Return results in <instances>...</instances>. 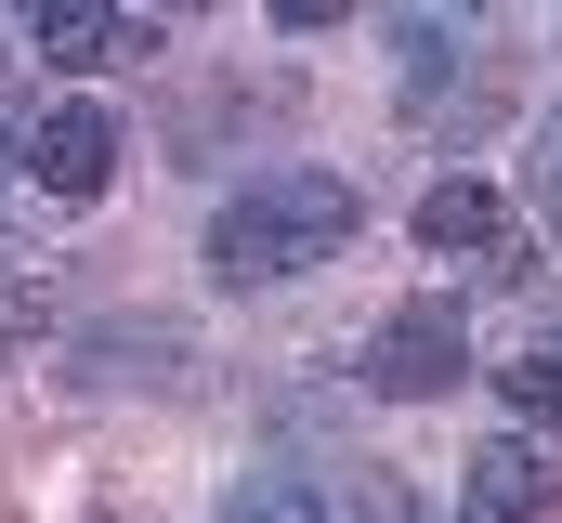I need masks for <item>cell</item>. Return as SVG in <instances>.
<instances>
[{
  "label": "cell",
  "instance_id": "cell-1",
  "mask_svg": "<svg viewBox=\"0 0 562 523\" xmlns=\"http://www.w3.org/2000/svg\"><path fill=\"white\" fill-rule=\"evenodd\" d=\"M353 223H367V197H353L340 170H262V183H236V197L210 210V275H223V288L314 275V262L353 249Z\"/></svg>",
  "mask_w": 562,
  "mask_h": 523
},
{
  "label": "cell",
  "instance_id": "cell-2",
  "mask_svg": "<svg viewBox=\"0 0 562 523\" xmlns=\"http://www.w3.org/2000/svg\"><path fill=\"white\" fill-rule=\"evenodd\" d=\"M353 380H367V392H393V405L458 392V380H471V314H458V301H393V314L367 327Z\"/></svg>",
  "mask_w": 562,
  "mask_h": 523
},
{
  "label": "cell",
  "instance_id": "cell-3",
  "mask_svg": "<svg viewBox=\"0 0 562 523\" xmlns=\"http://www.w3.org/2000/svg\"><path fill=\"white\" fill-rule=\"evenodd\" d=\"M550 498H562V471L537 432H497V445L458 458V523H550Z\"/></svg>",
  "mask_w": 562,
  "mask_h": 523
},
{
  "label": "cell",
  "instance_id": "cell-4",
  "mask_svg": "<svg viewBox=\"0 0 562 523\" xmlns=\"http://www.w3.org/2000/svg\"><path fill=\"white\" fill-rule=\"evenodd\" d=\"M26 170H40V197H105V170H119V119L105 105H53V119H26Z\"/></svg>",
  "mask_w": 562,
  "mask_h": 523
},
{
  "label": "cell",
  "instance_id": "cell-5",
  "mask_svg": "<svg viewBox=\"0 0 562 523\" xmlns=\"http://www.w3.org/2000/svg\"><path fill=\"white\" fill-rule=\"evenodd\" d=\"M26 26H40V66H105V53H132V13H119V0H26Z\"/></svg>",
  "mask_w": 562,
  "mask_h": 523
},
{
  "label": "cell",
  "instance_id": "cell-6",
  "mask_svg": "<svg viewBox=\"0 0 562 523\" xmlns=\"http://www.w3.org/2000/svg\"><path fill=\"white\" fill-rule=\"evenodd\" d=\"M419 249H431V262H458V249H510L497 183H431V197H419Z\"/></svg>",
  "mask_w": 562,
  "mask_h": 523
},
{
  "label": "cell",
  "instance_id": "cell-7",
  "mask_svg": "<svg viewBox=\"0 0 562 523\" xmlns=\"http://www.w3.org/2000/svg\"><path fill=\"white\" fill-rule=\"evenodd\" d=\"M223 523H340V498H327V471H249Z\"/></svg>",
  "mask_w": 562,
  "mask_h": 523
},
{
  "label": "cell",
  "instance_id": "cell-8",
  "mask_svg": "<svg viewBox=\"0 0 562 523\" xmlns=\"http://www.w3.org/2000/svg\"><path fill=\"white\" fill-rule=\"evenodd\" d=\"M497 392H510L524 419H562V327L537 341V354H524V367H497Z\"/></svg>",
  "mask_w": 562,
  "mask_h": 523
},
{
  "label": "cell",
  "instance_id": "cell-9",
  "mask_svg": "<svg viewBox=\"0 0 562 523\" xmlns=\"http://www.w3.org/2000/svg\"><path fill=\"white\" fill-rule=\"evenodd\" d=\"M340 523H431V511H419V485H393V471H353Z\"/></svg>",
  "mask_w": 562,
  "mask_h": 523
},
{
  "label": "cell",
  "instance_id": "cell-10",
  "mask_svg": "<svg viewBox=\"0 0 562 523\" xmlns=\"http://www.w3.org/2000/svg\"><path fill=\"white\" fill-rule=\"evenodd\" d=\"M353 0H276V26H340Z\"/></svg>",
  "mask_w": 562,
  "mask_h": 523
},
{
  "label": "cell",
  "instance_id": "cell-11",
  "mask_svg": "<svg viewBox=\"0 0 562 523\" xmlns=\"http://www.w3.org/2000/svg\"><path fill=\"white\" fill-rule=\"evenodd\" d=\"M13 157H26V119H13V105H0V170H13Z\"/></svg>",
  "mask_w": 562,
  "mask_h": 523
},
{
  "label": "cell",
  "instance_id": "cell-12",
  "mask_svg": "<svg viewBox=\"0 0 562 523\" xmlns=\"http://www.w3.org/2000/svg\"><path fill=\"white\" fill-rule=\"evenodd\" d=\"M157 13H196V0H144V26H157Z\"/></svg>",
  "mask_w": 562,
  "mask_h": 523
}]
</instances>
